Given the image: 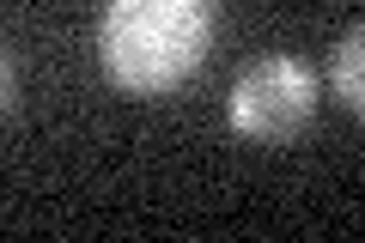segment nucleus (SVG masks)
I'll list each match as a JSON object with an SVG mask.
<instances>
[{
  "mask_svg": "<svg viewBox=\"0 0 365 243\" xmlns=\"http://www.w3.org/2000/svg\"><path fill=\"white\" fill-rule=\"evenodd\" d=\"M213 0H104L98 61L122 91H170L207 61Z\"/></svg>",
  "mask_w": 365,
  "mask_h": 243,
  "instance_id": "obj_1",
  "label": "nucleus"
},
{
  "mask_svg": "<svg viewBox=\"0 0 365 243\" xmlns=\"http://www.w3.org/2000/svg\"><path fill=\"white\" fill-rule=\"evenodd\" d=\"M317 115V73L299 61V55H268V61L244 67L232 86V128L244 140L280 146L292 134L311 128Z\"/></svg>",
  "mask_w": 365,
  "mask_h": 243,
  "instance_id": "obj_2",
  "label": "nucleus"
},
{
  "mask_svg": "<svg viewBox=\"0 0 365 243\" xmlns=\"http://www.w3.org/2000/svg\"><path fill=\"white\" fill-rule=\"evenodd\" d=\"M329 79H335V98L347 103V110H365V31L359 25L335 43V55H329Z\"/></svg>",
  "mask_w": 365,
  "mask_h": 243,
  "instance_id": "obj_3",
  "label": "nucleus"
},
{
  "mask_svg": "<svg viewBox=\"0 0 365 243\" xmlns=\"http://www.w3.org/2000/svg\"><path fill=\"white\" fill-rule=\"evenodd\" d=\"M13 98H19V73H13V61H6V49H0V115L13 110Z\"/></svg>",
  "mask_w": 365,
  "mask_h": 243,
  "instance_id": "obj_4",
  "label": "nucleus"
}]
</instances>
